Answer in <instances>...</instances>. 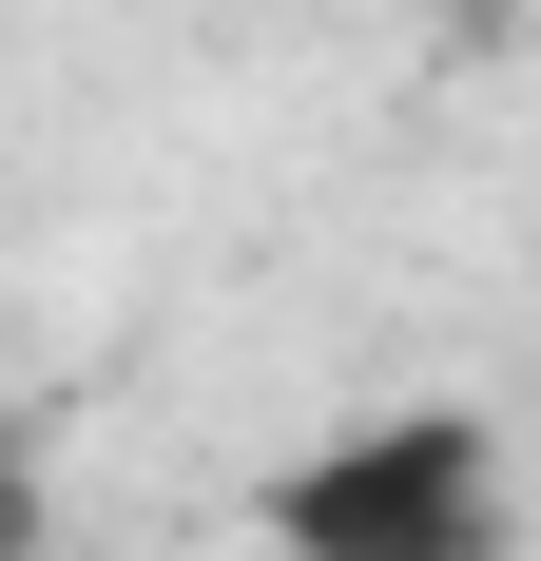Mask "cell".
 I'll return each mask as SVG.
<instances>
[{"label": "cell", "instance_id": "cell-1", "mask_svg": "<svg viewBox=\"0 0 541 561\" xmlns=\"http://www.w3.org/2000/svg\"><path fill=\"white\" fill-rule=\"evenodd\" d=\"M270 561H503V446L464 407L329 426V446L270 484Z\"/></svg>", "mask_w": 541, "mask_h": 561}, {"label": "cell", "instance_id": "cell-2", "mask_svg": "<svg viewBox=\"0 0 541 561\" xmlns=\"http://www.w3.org/2000/svg\"><path fill=\"white\" fill-rule=\"evenodd\" d=\"M20 542H39V465L0 446V561H20Z\"/></svg>", "mask_w": 541, "mask_h": 561}, {"label": "cell", "instance_id": "cell-3", "mask_svg": "<svg viewBox=\"0 0 541 561\" xmlns=\"http://www.w3.org/2000/svg\"><path fill=\"white\" fill-rule=\"evenodd\" d=\"M464 20H503V0H464Z\"/></svg>", "mask_w": 541, "mask_h": 561}]
</instances>
